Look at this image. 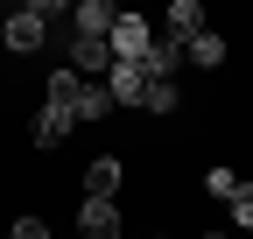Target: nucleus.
<instances>
[{
  "mask_svg": "<svg viewBox=\"0 0 253 239\" xmlns=\"http://www.w3.org/2000/svg\"><path fill=\"white\" fill-rule=\"evenodd\" d=\"M71 127H78V120L63 113V106H36V120H28L36 148H63V141H71Z\"/></svg>",
  "mask_w": 253,
  "mask_h": 239,
  "instance_id": "obj_7",
  "label": "nucleus"
},
{
  "mask_svg": "<svg viewBox=\"0 0 253 239\" xmlns=\"http://www.w3.org/2000/svg\"><path fill=\"white\" fill-rule=\"evenodd\" d=\"M106 49H113V64H148V49H155V21H148V14H126V7H120V21H113Z\"/></svg>",
  "mask_w": 253,
  "mask_h": 239,
  "instance_id": "obj_2",
  "label": "nucleus"
},
{
  "mask_svg": "<svg viewBox=\"0 0 253 239\" xmlns=\"http://www.w3.org/2000/svg\"><path fill=\"white\" fill-rule=\"evenodd\" d=\"M239 183H246V176H239V169H225V162H211V169H204V190H211L218 204H232V197H239Z\"/></svg>",
  "mask_w": 253,
  "mask_h": 239,
  "instance_id": "obj_15",
  "label": "nucleus"
},
{
  "mask_svg": "<svg viewBox=\"0 0 253 239\" xmlns=\"http://www.w3.org/2000/svg\"><path fill=\"white\" fill-rule=\"evenodd\" d=\"M7 239H49V218H36V211H21V218L7 225Z\"/></svg>",
  "mask_w": 253,
  "mask_h": 239,
  "instance_id": "obj_16",
  "label": "nucleus"
},
{
  "mask_svg": "<svg viewBox=\"0 0 253 239\" xmlns=\"http://www.w3.org/2000/svg\"><path fill=\"white\" fill-rule=\"evenodd\" d=\"M176 64H183V42H169V36H155V49H148V78H176Z\"/></svg>",
  "mask_w": 253,
  "mask_h": 239,
  "instance_id": "obj_13",
  "label": "nucleus"
},
{
  "mask_svg": "<svg viewBox=\"0 0 253 239\" xmlns=\"http://www.w3.org/2000/svg\"><path fill=\"white\" fill-rule=\"evenodd\" d=\"M49 21H56L49 0H28V7H14L7 21H0V42H7L14 56H36V49L49 42Z\"/></svg>",
  "mask_w": 253,
  "mask_h": 239,
  "instance_id": "obj_1",
  "label": "nucleus"
},
{
  "mask_svg": "<svg viewBox=\"0 0 253 239\" xmlns=\"http://www.w3.org/2000/svg\"><path fill=\"white\" fill-rule=\"evenodd\" d=\"M162 28H169V42H197L204 36V7H197V0H169Z\"/></svg>",
  "mask_w": 253,
  "mask_h": 239,
  "instance_id": "obj_8",
  "label": "nucleus"
},
{
  "mask_svg": "<svg viewBox=\"0 0 253 239\" xmlns=\"http://www.w3.org/2000/svg\"><path fill=\"white\" fill-rule=\"evenodd\" d=\"M183 56H190L197 71H218V64H225V36H211V28H204L197 42H183Z\"/></svg>",
  "mask_w": 253,
  "mask_h": 239,
  "instance_id": "obj_12",
  "label": "nucleus"
},
{
  "mask_svg": "<svg viewBox=\"0 0 253 239\" xmlns=\"http://www.w3.org/2000/svg\"><path fill=\"white\" fill-rule=\"evenodd\" d=\"M99 84H106L113 106H141V99H148V71H141V64H113Z\"/></svg>",
  "mask_w": 253,
  "mask_h": 239,
  "instance_id": "obj_4",
  "label": "nucleus"
},
{
  "mask_svg": "<svg viewBox=\"0 0 253 239\" xmlns=\"http://www.w3.org/2000/svg\"><path fill=\"white\" fill-rule=\"evenodd\" d=\"M71 71H78V78H106V71H113L106 36H71Z\"/></svg>",
  "mask_w": 253,
  "mask_h": 239,
  "instance_id": "obj_5",
  "label": "nucleus"
},
{
  "mask_svg": "<svg viewBox=\"0 0 253 239\" xmlns=\"http://www.w3.org/2000/svg\"><path fill=\"white\" fill-rule=\"evenodd\" d=\"M204 239H239V232H204Z\"/></svg>",
  "mask_w": 253,
  "mask_h": 239,
  "instance_id": "obj_18",
  "label": "nucleus"
},
{
  "mask_svg": "<svg viewBox=\"0 0 253 239\" xmlns=\"http://www.w3.org/2000/svg\"><path fill=\"white\" fill-rule=\"evenodd\" d=\"M148 239H169V232H148Z\"/></svg>",
  "mask_w": 253,
  "mask_h": 239,
  "instance_id": "obj_19",
  "label": "nucleus"
},
{
  "mask_svg": "<svg viewBox=\"0 0 253 239\" xmlns=\"http://www.w3.org/2000/svg\"><path fill=\"white\" fill-rule=\"evenodd\" d=\"M176 106H183V84H176V78H148L141 113H176Z\"/></svg>",
  "mask_w": 253,
  "mask_h": 239,
  "instance_id": "obj_14",
  "label": "nucleus"
},
{
  "mask_svg": "<svg viewBox=\"0 0 253 239\" xmlns=\"http://www.w3.org/2000/svg\"><path fill=\"white\" fill-rule=\"evenodd\" d=\"M78 232H84V239H120L126 218H120L113 197H84V204H78Z\"/></svg>",
  "mask_w": 253,
  "mask_h": 239,
  "instance_id": "obj_3",
  "label": "nucleus"
},
{
  "mask_svg": "<svg viewBox=\"0 0 253 239\" xmlns=\"http://www.w3.org/2000/svg\"><path fill=\"white\" fill-rule=\"evenodd\" d=\"M120 176H126V162H120V155H91L84 190H91V197H113V190H120Z\"/></svg>",
  "mask_w": 253,
  "mask_h": 239,
  "instance_id": "obj_10",
  "label": "nucleus"
},
{
  "mask_svg": "<svg viewBox=\"0 0 253 239\" xmlns=\"http://www.w3.org/2000/svg\"><path fill=\"white\" fill-rule=\"evenodd\" d=\"M120 106L106 99V84L99 78H84V92H78V106H71V120H78V127H84V120H113Z\"/></svg>",
  "mask_w": 253,
  "mask_h": 239,
  "instance_id": "obj_11",
  "label": "nucleus"
},
{
  "mask_svg": "<svg viewBox=\"0 0 253 239\" xmlns=\"http://www.w3.org/2000/svg\"><path fill=\"white\" fill-rule=\"evenodd\" d=\"M113 21H120L113 0H78L71 7V36H113Z\"/></svg>",
  "mask_w": 253,
  "mask_h": 239,
  "instance_id": "obj_6",
  "label": "nucleus"
},
{
  "mask_svg": "<svg viewBox=\"0 0 253 239\" xmlns=\"http://www.w3.org/2000/svg\"><path fill=\"white\" fill-rule=\"evenodd\" d=\"M78 92H84V78H78L71 64H56V71L42 78V106H63V113H71V106H78Z\"/></svg>",
  "mask_w": 253,
  "mask_h": 239,
  "instance_id": "obj_9",
  "label": "nucleus"
},
{
  "mask_svg": "<svg viewBox=\"0 0 253 239\" xmlns=\"http://www.w3.org/2000/svg\"><path fill=\"white\" fill-rule=\"evenodd\" d=\"M232 218H239V232H253V183H239V197H232Z\"/></svg>",
  "mask_w": 253,
  "mask_h": 239,
  "instance_id": "obj_17",
  "label": "nucleus"
}]
</instances>
